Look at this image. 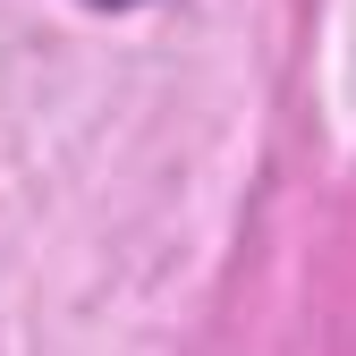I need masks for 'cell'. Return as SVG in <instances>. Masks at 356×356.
<instances>
[{
    "label": "cell",
    "mask_w": 356,
    "mask_h": 356,
    "mask_svg": "<svg viewBox=\"0 0 356 356\" xmlns=\"http://www.w3.org/2000/svg\"><path fill=\"white\" fill-rule=\"evenodd\" d=\"M85 9H145V0H85Z\"/></svg>",
    "instance_id": "obj_1"
}]
</instances>
